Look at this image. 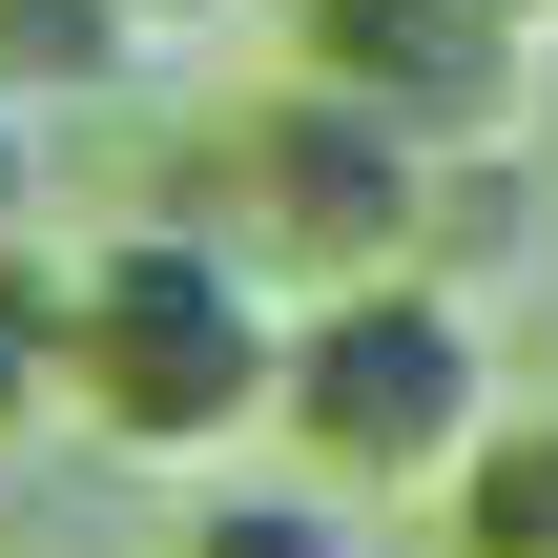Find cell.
I'll list each match as a JSON object with an SVG mask.
<instances>
[{
    "label": "cell",
    "mask_w": 558,
    "mask_h": 558,
    "mask_svg": "<svg viewBox=\"0 0 558 558\" xmlns=\"http://www.w3.org/2000/svg\"><path fill=\"white\" fill-rule=\"evenodd\" d=\"M538 21L558 0H290V62L373 104L414 166H476V145H538Z\"/></svg>",
    "instance_id": "4"
},
{
    "label": "cell",
    "mask_w": 558,
    "mask_h": 558,
    "mask_svg": "<svg viewBox=\"0 0 558 558\" xmlns=\"http://www.w3.org/2000/svg\"><path fill=\"white\" fill-rule=\"evenodd\" d=\"M269 352H290V290L186 207V228H104L62 248V414L145 476H228L269 435Z\"/></svg>",
    "instance_id": "1"
},
{
    "label": "cell",
    "mask_w": 558,
    "mask_h": 558,
    "mask_svg": "<svg viewBox=\"0 0 558 558\" xmlns=\"http://www.w3.org/2000/svg\"><path fill=\"white\" fill-rule=\"evenodd\" d=\"M145 41H166L145 0H0V104H21V124H41V104H104Z\"/></svg>",
    "instance_id": "6"
},
{
    "label": "cell",
    "mask_w": 558,
    "mask_h": 558,
    "mask_svg": "<svg viewBox=\"0 0 558 558\" xmlns=\"http://www.w3.org/2000/svg\"><path fill=\"white\" fill-rule=\"evenodd\" d=\"M41 414H62V248L21 228L0 248V435H41Z\"/></svg>",
    "instance_id": "8"
},
{
    "label": "cell",
    "mask_w": 558,
    "mask_h": 558,
    "mask_svg": "<svg viewBox=\"0 0 558 558\" xmlns=\"http://www.w3.org/2000/svg\"><path fill=\"white\" fill-rule=\"evenodd\" d=\"M145 21H228V0H145Z\"/></svg>",
    "instance_id": "10"
},
{
    "label": "cell",
    "mask_w": 558,
    "mask_h": 558,
    "mask_svg": "<svg viewBox=\"0 0 558 558\" xmlns=\"http://www.w3.org/2000/svg\"><path fill=\"white\" fill-rule=\"evenodd\" d=\"M435 538H456V558H558V393L456 435V476H435Z\"/></svg>",
    "instance_id": "5"
},
{
    "label": "cell",
    "mask_w": 558,
    "mask_h": 558,
    "mask_svg": "<svg viewBox=\"0 0 558 558\" xmlns=\"http://www.w3.org/2000/svg\"><path fill=\"white\" fill-rule=\"evenodd\" d=\"M497 414V352L435 269H352V290H290V352H269V435L290 476L331 497H435L456 435Z\"/></svg>",
    "instance_id": "2"
},
{
    "label": "cell",
    "mask_w": 558,
    "mask_h": 558,
    "mask_svg": "<svg viewBox=\"0 0 558 558\" xmlns=\"http://www.w3.org/2000/svg\"><path fill=\"white\" fill-rule=\"evenodd\" d=\"M414 145L373 124V104H331L311 62L228 124V248L269 269V290H352V269H414Z\"/></svg>",
    "instance_id": "3"
},
{
    "label": "cell",
    "mask_w": 558,
    "mask_h": 558,
    "mask_svg": "<svg viewBox=\"0 0 558 558\" xmlns=\"http://www.w3.org/2000/svg\"><path fill=\"white\" fill-rule=\"evenodd\" d=\"M21 228H41V124L0 104V248H21Z\"/></svg>",
    "instance_id": "9"
},
{
    "label": "cell",
    "mask_w": 558,
    "mask_h": 558,
    "mask_svg": "<svg viewBox=\"0 0 558 558\" xmlns=\"http://www.w3.org/2000/svg\"><path fill=\"white\" fill-rule=\"evenodd\" d=\"M166 558H373L331 476H186V538Z\"/></svg>",
    "instance_id": "7"
}]
</instances>
